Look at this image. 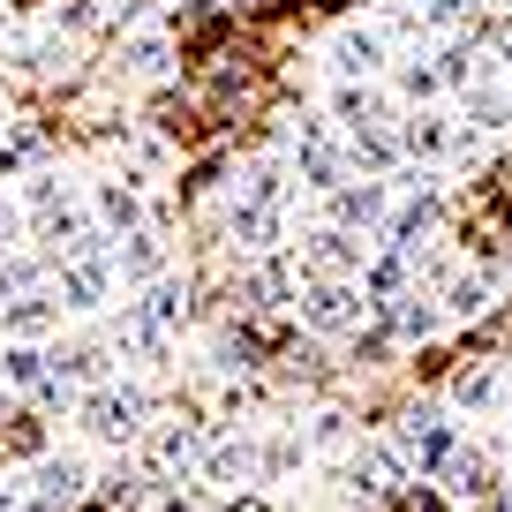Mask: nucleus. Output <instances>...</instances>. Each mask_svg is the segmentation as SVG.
Instances as JSON below:
<instances>
[{"label": "nucleus", "mask_w": 512, "mask_h": 512, "mask_svg": "<svg viewBox=\"0 0 512 512\" xmlns=\"http://www.w3.org/2000/svg\"><path fill=\"white\" fill-rule=\"evenodd\" d=\"M0 415H8V384H0Z\"/></svg>", "instance_id": "49530a36"}, {"label": "nucleus", "mask_w": 512, "mask_h": 512, "mask_svg": "<svg viewBox=\"0 0 512 512\" xmlns=\"http://www.w3.org/2000/svg\"><path fill=\"white\" fill-rule=\"evenodd\" d=\"M332 121L339 128H384V98L369 83H339L332 91Z\"/></svg>", "instance_id": "c85d7f7f"}, {"label": "nucleus", "mask_w": 512, "mask_h": 512, "mask_svg": "<svg viewBox=\"0 0 512 512\" xmlns=\"http://www.w3.org/2000/svg\"><path fill=\"white\" fill-rule=\"evenodd\" d=\"M91 219L106 226L113 241L136 234V226H144V196H136V181H98V189H91Z\"/></svg>", "instance_id": "a211bd4d"}, {"label": "nucleus", "mask_w": 512, "mask_h": 512, "mask_svg": "<svg viewBox=\"0 0 512 512\" xmlns=\"http://www.w3.org/2000/svg\"><path fill=\"white\" fill-rule=\"evenodd\" d=\"M46 377H53V354L38 347V339H8V354H0V384H8V392H38Z\"/></svg>", "instance_id": "b1692460"}, {"label": "nucleus", "mask_w": 512, "mask_h": 512, "mask_svg": "<svg viewBox=\"0 0 512 512\" xmlns=\"http://www.w3.org/2000/svg\"><path fill=\"white\" fill-rule=\"evenodd\" d=\"M294 174H302V189L332 196L347 181V144H332L324 121H294Z\"/></svg>", "instance_id": "7ed1b4c3"}, {"label": "nucleus", "mask_w": 512, "mask_h": 512, "mask_svg": "<svg viewBox=\"0 0 512 512\" xmlns=\"http://www.w3.org/2000/svg\"><path fill=\"white\" fill-rule=\"evenodd\" d=\"M106 16L113 23H136V16H144V0H106Z\"/></svg>", "instance_id": "79ce46f5"}, {"label": "nucleus", "mask_w": 512, "mask_h": 512, "mask_svg": "<svg viewBox=\"0 0 512 512\" xmlns=\"http://www.w3.org/2000/svg\"><path fill=\"white\" fill-rule=\"evenodd\" d=\"M377 317L392 324L400 339H437V332H445V309H437L430 294H392V302H384Z\"/></svg>", "instance_id": "412c9836"}, {"label": "nucleus", "mask_w": 512, "mask_h": 512, "mask_svg": "<svg viewBox=\"0 0 512 512\" xmlns=\"http://www.w3.org/2000/svg\"><path fill=\"white\" fill-rule=\"evenodd\" d=\"M354 166L392 174V166H400V136H392V128H347V174Z\"/></svg>", "instance_id": "a878e982"}, {"label": "nucleus", "mask_w": 512, "mask_h": 512, "mask_svg": "<svg viewBox=\"0 0 512 512\" xmlns=\"http://www.w3.org/2000/svg\"><path fill=\"white\" fill-rule=\"evenodd\" d=\"M332 68L347 83L384 76V68H392V38H384L377 23H339V31H332Z\"/></svg>", "instance_id": "423d86ee"}, {"label": "nucleus", "mask_w": 512, "mask_h": 512, "mask_svg": "<svg viewBox=\"0 0 512 512\" xmlns=\"http://www.w3.org/2000/svg\"><path fill=\"white\" fill-rule=\"evenodd\" d=\"M23 287H38V264H0V309L16 302Z\"/></svg>", "instance_id": "4c0bfd02"}, {"label": "nucleus", "mask_w": 512, "mask_h": 512, "mask_svg": "<svg viewBox=\"0 0 512 512\" xmlns=\"http://www.w3.org/2000/svg\"><path fill=\"white\" fill-rule=\"evenodd\" d=\"M53 294H61L68 317H91V309L113 302V249L98 256H61V279H53Z\"/></svg>", "instance_id": "20e7f679"}, {"label": "nucleus", "mask_w": 512, "mask_h": 512, "mask_svg": "<svg viewBox=\"0 0 512 512\" xmlns=\"http://www.w3.org/2000/svg\"><path fill=\"white\" fill-rule=\"evenodd\" d=\"M467 128H482V136H497V128H512V91H497V83H482V91H467Z\"/></svg>", "instance_id": "7c9ffc66"}, {"label": "nucleus", "mask_w": 512, "mask_h": 512, "mask_svg": "<svg viewBox=\"0 0 512 512\" xmlns=\"http://www.w3.org/2000/svg\"><path fill=\"white\" fill-rule=\"evenodd\" d=\"M437 482H445V505H482V497L497 490V467L482 460V452H467V445H460L445 467H437Z\"/></svg>", "instance_id": "ddd939ff"}, {"label": "nucleus", "mask_w": 512, "mask_h": 512, "mask_svg": "<svg viewBox=\"0 0 512 512\" xmlns=\"http://www.w3.org/2000/svg\"><path fill=\"white\" fill-rule=\"evenodd\" d=\"M437 309H445V317H482V309H490V279H475V272H452L445 279V302H437Z\"/></svg>", "instance_id": "c756f323"}, {"label": "nucleus", "mask_w": 512, "mask_h": 512, "mask_svg": "<svg viewBox=\"0 0 512 512\" xmlns=\"http://www.w3.org/2000/svg\"><path fill=\"white\" fill-rule=\"evenodd\" d=\"M437 76L460 83V91H482V83H497V53H490V46H467V38H460V46L437 53Z\"/></svg>", "instance_id": "5701e85b"}, {"label": "nucleus", "mask_w": 512, "mask_h": 512, "mask_svg": "<svg viewBox=\"0 0 512 512\" xmlns=\"http://www.w3.org/2000/svg\"><path fill=\"white\" fill-rule=\"evenodd\" d=\"M437 91H445V76H437V61H407V68H400V98H415V106H430Z\"/></svg>", "instance_id": "e433bc0d"}, {"label": "nucleus", "mask_w": 512, "mask_h": 512, "mask_svg": "<svg viewBox=\"0 0 512 512\" xmlns=\"http://www.w3.org/2000/svg\"><path fill=\"white\" fill-rule=\"evenodd\" d=\"M196 467H204V482H219V490H241V482H256V437H241V430L211 437Z\"/></svg>", "instance_id": "9d476101"}, {"label": "nucleus", "mask_w": 512, "mask_h": 512, "mask_svg": "<svg viewBox=\"0 0 512 512\" xmlns=\"http://www.w3.org/2000/svg\"><path fill=\"white\" fill-rule=\"evenodd\" d=\"M196 460H204V430H196V422H159V430L144 437V475H159V482L196 475Z\"/></svg>", "instance_id": "6e6552de"}, {"label": "nucleus", "mask_w": 512, "mask_h": 512, "mask_svg": "<svg viewBox=\"0 0 512 512\" xmlns=\"http://www.w3.org/2000/svg\"><path fill=\"white\" fill-rule=\"evenodd\" d=\"M53 369H61L68 384H98L113 369V347H98V339H91V347H68V354H53Z\"/></svg>", "instance_id": "473e14b6"}, {"label": "nucleus", "mask_w": 512, "mask_h": 512, "mask_svg": "<svg viewBox=\"0 0 512 512\" xmlns=\"http://www.w3.org/2000/svg\"><path fill=\"white\" fill-rule=\"evenodd\" d=\"M23 196H31V204H38V211H46V204H53V196H61V174H31V189H23Z\"/></svg>", "instance_id": "ea45409f"}, {"label": "nucleus", "mask_w": 512, "mask_h": 512, "mask_svg": "<svg viewBox=\"0 0 512 512\" xmlns=\"http://www.w3.org/2000/svg\"><path fill=\"white\" fill-rule=\"evenodd\" d=\"M0 512H16V490H8V482H0Z\"/></svg>", "instance_id": "a18cd8bd"}, {"label": "nucleus", "mask_w": 512, "mask_h": 512, "mask_svg": "<svg viewBox=\"0 0 512 512\" xmlns=\"http://www.w3.org/2000/svg\"><path fill=\"white\" fill-rule=\"evenodd\" d=\"M61 317H68V309H61L53 287H23L16 302L0 309V332H8V339H46V332H61Z\"/></svg>", "instance_id": "1a4fd4ad"}, {"label": "nucleus", "mask_w": 512, "mask_h": 512, "mask_svg": "<svg viewBox=\"0 0 512 512\" xmlns=\"http://www.w3.org/2000/svg\"><path fill=\"white\" fill-rule=\"evenodd\" d=\"M144 317H151V324H159V332H166V339H174V332H181V324H189V279H174V272H159V279H151V287H144Z\"/></svg>", "instance_id": "393cba45"}, {"label": "nucleus", "mask_w": 512, "mask_h": 512, "mask_svg": "<svg viewBox=\"0 0 512 512\" xmlns=\"http://www.w3.org/2000/svg\"><path fill=\"white\" fill-rule=\"evenodd\" d=\"M219 512H272V505H264V497H249V490H226Z\"/></svg>", "instance_id": "a19ab883"}, {"label": "nucleus", "mask_w": 512, "mask_h": 512, "mask_svg": "<svg viewBox=\"0 0 512 512\" xmlns=\"http://www.w3.org/2000/svg\"><path fill=\"white\" fill-rule=\"evenodd\" d=\"M490 505H497V512H512V482H505V490H490Z\"/></svg>", "instance_id": "c03bdc74"}, {"label": "nucleus", "mask_w": 512, "mask_h": 512, "mask_svg": "<svg viewBox=\"0 0 512 512\" xmlns=\"http://www.w3.org/2000/svg\"><path fill=\"white\" fill-rule=\"evenodd\" d=\"M83 482H91V467H83V460H38L31 490H38V497H53V505H76Z\"/></svg>", "instance_id": "cd10ccee"}, {"label": "nucleus", "mask_w": 512, "mask_h": 512, "mask_svg": "<svg viewBox=\"0 0 512 512\" xmlns=\"http://www.w3.org/2000/svg\"><path fill=\"white\" fill-rule=\"evenodd\" d=\"M302 445H317V452L354 445V415H347V407H317V415H309V437H302Z\"/></svg>", "instance_id": "f704fd0d"}, {"label": "nucleus", "mask_w": 512, "mask_h": 512, "mask_svg": "<svg viewBox=\"0 0 512 512\" xmlns=\"http://www.w3.org/2000/svg\"><path fill=\"white\" fill-rule=\"evenodd\" d=\"M113 347H121L128 362H144V369H166V354H174V339H166L159 324L144 317V309H121V317H113Z\"/></svg>", "instance_id": "dca6fc26"}, {"label": "nucleus", "mask_w": 512, "mask_h": 512, "mask_svg": "<svg viewBox=\"0 0 512 512\" xmlns=\"http://www.w3.org/2000/svg\"><path fill=\"white\" fill-rule=\"evenodd\" d=\"M121 68L136 83H166V76H174V38H166V31H136L121 46Z\"/></svg>", "instance_id": "4be33fe9"}, {"label": "nucleus", "mask_w": 512, "mask_h": 512, "mask_svg": "<svg viewBox=\"0 0 512 512\" xmlns=\"http://www.w3.org/2000/svg\"><path fill=\"white\" fill-rule=\"evenodd\" d=\"M294 302V272H287V256H256L249 272H241V309H287Z\"/></svg>", "instance_id": "4468645a"}, {"label": "nucleus", "mask_w": 512, "mask_h": 512, "mask_svg": "<svg viewBox=\"0 0 512 512\" xmlns=\"http://www.w3.org/2000/svg\"><path fill=\"white\" fill-rule=\"evenodd\" d=\"M400 151H407V159H452V151H460V128H452L445 113L415 106V113L400 121Z\"/></svg>", "instance_id": "2eb2a0df"}, {"label": "nucleus", "mask_w": 512, "mask_h": 512, "mask_svg": "<svg viewBox=\"0 0 512 512\" xmlns=\"http://www.w3.org/2000/svg\"><path fill=\"white\" fill-rule=\"evenodd\" d=\"M392 452L407 460V475H422V482H430L437 467H445L452 452H460V430H452L445 415H422V407H415V415H400V430H392Z\"/></svg>", "instance_id": "f03ea898"}, {"label": "nucleus", "mask_w": 512, "mask_h": 512, "mask_svg": "<svg viewBox=\"0 0 512 512\" xmlns=\"http://www.w3.org/2000/svg\"><path fill=\"white\" fill-rule=\"evenodd\" d=\"M384 211H392V189H384L377 174L332 189V226H354V234H362V226H384Z\"/></svg>", "instance_id": "9b49d317"}, {"label": "nucleus", "mask_w": 512, "mask_h": 512, "mask_svg": "<svg viewBox=\"0 0 512 512\" xmlns=\"http://www.w3.org/2000/svg\"><path fill=\"white\" fill-rule=\"evenodd\" d=\"M497 400H505V369L497 362H467L460 377H452V407H460V415H490Z\"/></svg>", "instance_id": "aec40b11"}, {"label": "nucleus", "mask_w": 512, "mask_h": 512, "mask_svg": "<svg viewBox=\"0 0 512 512\" xmlns=\"http://www.w3.org/2000/svg\"><path fill=\"white\" fill-rule=\"evenodd\" d=\"M362 264H369V241H354V226H317L302 249L309 279H362Z\"/></svg>", "instance_id": "0eeeda50"}, {"label": "nucleus", "mask_w": 512, "mask_h": 512, "mask_svg": "<svg viewBox=\"0 0 512 512\" xmlns=\"http://www.w3.org/2000/svg\"><path fill=\"white\" fill-rule=\"evenodd\" d=\"M0 106H8V83H0Z\"/></svg>", "instance_id": "de8ad7c7"}, {"label": "nucleus", "mask_w": 512, "mask_h": 512, "mask_svg": "<svg viewBox=\"0 0 512 512\" xmlns=\"http://www.w3.org/2000/svg\"><path fill=\"white\" fill-rule=\"evenodd\" d=\"M392 482H407V460L392 445H354L347 452V490L354 497H384Z\"/></svg>", "instance_id": "f8f14e48"}, {"label": "nucleus", "mask_w": 512, "mask_h": 512, "mask_svg": "<svg viewBox=\"0 0 512 512\" xmlns=\"http://www.w3.org/2000/svg\"><path fill=\"white\" fill-rule=\"evenodd\" d=\"M475 8H482V0H422L415 16H422V31H460Z\"/></svg>", "instance_id": "c9c22d12"}, {"label": "nucleus", "mask_w": 512, "mask_h": 512, "mask_svg": "<svg viewBox=\"0 0 512 512\" xmlns=\"http://www.w3.org/2000/svg\"><path fill=\"white\" fill-rule=\"evenodd\" d=\"M98 16H106V0H68V8H61V31H91Z\"/></svg>", "instance_id": "58836bf2"}, {"label": "nucleus", "mask_w": 512, "mask_h": 512, "mask_svg": "<svg viewBox=\"0 0 512 512\" xmlns=\"http://www.w3.org/2000/svg\"><path fill=\"white\" fill-rule=\"evenodd\" d=\"M302 437H272V445H256V482H287L294 467H302Z\"/></svg>", "instance_id": "72a5a7b5"}, {"label": "nucleus", "mask_w": 512, "mask_h": 512, "mask_svg": "<svg viewBox=\"0 0 512 512\" xmlns=\"http://www.w3.org/2000/svg\"><path fill=\"white\" fill-rule=\"evenodd\" d=\"M113 272L128 279V287H151V279L166 272V241L151 234V226H136V234L113 241Z\"/></svg>", "instance_id": "f3484780"}, {"label": "nucleus", "mask_w": 512, "mask_h": 512, "mask_svg": "<svg viewBox=\"0 0 512 512\" xmlns=\"http://www.w3.org/2000/svg\"><path fill=\"white\" fill-rule=\"evenodd\" d=\"M76 415H83V430H91L98 445H128V437H144L151 392H144V384H98V392L76 400Z\"/></svg>", "instance_id": "f257e3e1"}, {"label": "nucleus", "mask_w": 512, "mask_h": 512, "mask_svg": "<svg viewBox=\"0 0 512 512\" xmlns=\"http://www.w3.org/2000/svg\"><path fill=\"white\" fill-rule=\"evenodd\" d=\"M430 226H437V196L422 189L400 211H384V249H415V234H430Z\"/></svg>", "instance_id": "bb28decb"}, {"label": "nucleus", "mask_w": 512, "mask_h": 512, "mask_svg": "<svg viewBox=\"0 0 512 512\" xmlns=\"http://www.w3.org/2000/svg\"><path fill=\"white\" fill-rule=\"evenodd\" d=\"M8 249H16V211L0 204V256H8Z\"/></svg>", "instance_id": "37998d69"}, {"label": "nucleus", "mask_w": 512, "mask_h": 512, "mask_svg": "<svg viewBox=\"0 0 512 512\" xmlns=\"http://www.w3.org/2000/svg\"><path fill=\"white\" fill-rule=\"evenodd\" d=\"M287 189H294L287 166H279V159H256L249 181H241V204H287Z\"/></svg>", "instance_id": "2f4dec72"}, {"label": "nucleus", "mask_w": 512, "mask_h": 512, "mask_svg": "<svg viewBox=\"0 0 512 512\" xmlns=\"http://www.w3.org/2000/svg\"><path fill=\"white\" fill-rule=\"evenodd\" d=\"M294 302H302V324H309V332H354V324H362V309H369L354 279H309Z\"/></svg>", "instance_id": "39448f33"}, {"label": "nucleus", "mask_w": 512, "mask_h": 512, "mask_svg": "<svg viewBox=\"0 0 512 512\" xmlns=\"http://www.w3.org/2000/svg\"><path fill=\"white\" fill-rule=\"evenodd\" d=\"M226 234H234V249L264 256V249H279V234H287V219H279V204H234V219H226Z\"/></svg>", "instance_id": "6ab92c4d"}]
</instances>
